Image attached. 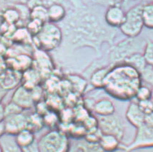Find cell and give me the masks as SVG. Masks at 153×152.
I'll return each instance as SVG.
<instances>
[{"mask_svg": "<svg viewBox=\"0 0 153 152\" xmlns=\"http://www.w3.org/2000/svg\"><path fill=\"white\" fill-rule=\"evenodd\" d=\"M141 85L140 72L130 65L120 63L112 66L105 80L104 88L116 98L127 100L135 97Z\"/></svg>", "mask_w": 153, "mask_h": 152, "instance_id": "1", "label": "cell"}, {"mask_svg": "<svg viewBox=\"0 0 153 152\" xmlns=\"http://www.w3.org/2000/svg\"><path fill=\"white\" fill-rule=\"evenodd\" d=\"M37 48L49 52L59 47L63 40V32L59 26L51 22H46L40 32L33 37Z\"/></svg>", "mask_w": 153, "mask_h": 152, "instance_id": "2", "label": "cell"}, {"mask_svg": "<svg viewBox=\"0 0 153 152\" xmlns=\"http://www.w3.org/2000/svg\"><path fill=\"white\" fill-rule=\"evenodd\" d=\"M37 141L40 152H69L70 150L68 137L61 130H50Z\"/></svg>", "mask_w": 153, "mask_h": 152, "instance_id": "3", "label": "cell"}, {"mask_svg": "<svg viewBox=\"0 0 153 152\" xmlns=\"http://www.w3.org/2000/svg\"><path fill=\"white\" fill-rule=\"evenodd\" d=\"M137 38H128L111 47L108 58L111 65L122 63L126 58L135 52H143L146 42Z\"/></svg>", "mask_w": 153, "mask_h": 152, "instance_id": "4", "label": "cell"}, {"mask_svg": "<svg viewBox=\"0 0 153 152\" xmlns=\"http://www.w3.org/2000/svg\"><path fill=\"white\" fill-rule=\"evenodd\" d=\"M142 6V4L134 6L125 13L124 21L120 30L128 38H137L141 34L144 27Z\"/></svg>", "mask_w": 153, "mask_h": 152, "instance_id": "5", "label": "cell"}, {"mask_svg": "<svg viewBox=\"0 0 153 152\" xmlns=\"http://www.w3.org/2000/svg\"><path fill=\"white\" fill-rule=\"evenodd\" d=\"M98 127L104 134H111L122 141L124 134V126L122 120L115 114L100 116L98 118Z\"/></svg>", "mask_w": 153, "mask_h": 152, "instance_id": "6", "label": "cell"}, {"mask_svg": "<svg viewBox=\"0 0 153 152\" xmlns=\"http://www.w3.org/2000/svg\"><path fill=\"white\" fill-rule=\"evenodd\" d=\"M137 129L134 140L124 148L127 152L138 148L153 147V127L143 124Z\"/></svg>", "mask_w": 153, "mask_h": 152, "instance_id": "7", "label": "cell"}, {"mask_svg": "<svg viewBox=\"0 0 153 152\" xmlns=\"http://www.w3.org/2000/svg\"><path fill=\"white\" fill-rule=\"evenodd\" d=\"M6 134L15 136L27 128V116L23 113L6 116L4 120Z\"/></svg>", "mask_w": 153, "mask_h": 152, "instance_id": "8", "label": "cell"}, {"mask_svg": "<svg viewBox=\"0 0 153 152\" xmlns=\"http://www.w3.org/2000/svg\"><path fill=\"white\" fill-rule=\"evenodd\" d=\"M12 101L20 106L23 110L30 109L35 105V101L32 95L31 91L23 86H17L12 96Z\"/></svg>", "mask_w": 153, "mask_h": 152, "instance_id": "9", "label": "cell"}, {"mask_svg": "<svg viewBox=\"0 0 153 152\" xmlns=\"http://www.w3.org/2000/svg\"><path fill=\"white\" fill-rule=\"evenodd\" d=\"M125 12L118 5H111L106 10L104 15V22L108 27L120 28L124 21Z\"/></svg>", "mask_w": 153, "mask_h": 152, "instance_id": "10", "label": "cell"}, {"mask_svg": "<svg viewBox=\"0 0 153 152\" xmlns=\"http://www.w3.org/2000/svg\"><path fill=\"white\" fill-rule=\"evenodd\" d=\"M22 72L13 70H7L0 75V88L8 91L14 88L19 86L22 81Z\"/></svg>", "mask_w": 153, "mask_h": 152, "instance_id": "11", "label": "cell"}, {"mask_svg": "<svg viewBox=\"0 0 153 152\" xmlns=\"http://www.w3.org/2000/svg\"><path fill=\"white\" fill-rule=\"evenodd\" d=\"M126 118L135 128H139L144 124L145 114L139 107L137 102H131L128 106L125 114Z\"/></svg>", "mask_w": 153, "mask_h": 152, "instance_id": "12", "label": "cell"}, {"mask_svg": "<svg viewBox=\"0 0 153 152\" xmlns=\"http://www.w3.org/2000/svg\"><path fill=\"white\" fill-rule=\"evenodd\" d=\"M92 110L99 116H111L115 114V106L110 99L101 98L94 103Z\"/></svg>", "mask_w": 153, "mask_h": 152, "instance_id": "13", "label": "cell"}, {"mask_svg": "<svg viewBox=\"0 0 153 152\" xmlns=\"http://www.w3.org/2000/svg\"><path fill=\"white\" fill-rule=\"evenodd\" d=\"M112 66H104L96 69L90 77L91 84L96 88H104V82Z\"/></svg>", "mask_w": 153, "mask_h": 152, "instance_id": "14", "label": "cell"}, {"mask_svg": "<svg viewBox=\"0 0 153 152\" xmlns=\"http://www.w3.org/2000/svg\"><path fill=\"white\" fill-rule=\"evenodd\" d=\"M41 79V75L37 70L30 68L22 72V85L29 90H32L35 86H38Z\"/></svg>", "mask_w": 153, "mask_h": 152, "instance_id": "15", "label": "cell"}, {"mask_svg": "<svg viewBox=\"0 0 153 152\" xmlns=\"http://www.w3.org/2000/svg\"><path fill=\"white\" fill-rule=\"evenodd\" d=\"M120 140L111 134H103L99 145L104 152H114L120 148Z\"/></svg>", "mask_w": 153, "mask_h": 152, "instance_id": "16", "label": "cell"}, {"mask_svg": "<svg viewBox=\"0 0 153 152\" xmlns=\"http://www.w3.org/2000/svg\"><path fill=\"white\" fill-rule=\"evenodd\" d=\"M15 140L16 144L19 148H24L33 144L36 141V139H35V133L27 128H25L16 134L15 136Z\"/></svg>", "mask_w": 153, "mask_h": 152, "instance_id": "17", "label": "cell"}, {"mask_svg": "<svg viewBox=\"0 0 153 152\" xmlns=\"http://www.w3.org/2000/svg\"><path fill=\"white\" fill-rule=\"evenodd\" d=\"M66 11L63 6L60 4H53L48 8V22L51 23H56L61 22L65 17Z\"/></svg>", "mask_w": 153, "mask_h": 152, "instance_id": "18", "label": "cell"}, {"mask_svg": "<svg viewBox=\"0 0 153 152\" xmlns=\"http://www.w3.org/2000/svg\"><path fill=\"white\" fill-rule=\"evenodd\" d=\"M32 65H33V59L26 55H22L15 58L12 62L11 70L22 73L31 68Z\"/></svg>", "mask_w": 153, "mask_h": 152, "instance_id": "19", "label": "cell"}, {"mask_svg": "<svg viewBox=\"0 0 153 152\" xmlns=\"http://www.w3.org/2000/svg\"><path fill=\"white\" fill-rule=\"evenodd\" d=\"M122 63L130 65L140 72L147 64L142 52H135L128 56Z\"/></svg>", "mask_w": 153, "mask_h": 152, "instance_id": "20", "label": "cell"}, {"mask_svg": "<svg viewBox=\"0 0 153 152\" xmlns=\"http://www.w3.org/2000/svg\"><path fill=\"white\" fill-rule=\"evenodd\" d=\"M142 16L144 27L153 30V1L142 4Z\"/></svg>", "mask_w": 153, "mask_h": 152, "instance_id": "21", "label": "cell"}, {"mask_svg": "<svg viewBox=\"0 0 153 152\" xmlns=\"http://www.w3.org/2000/svg\"><path fill=\"white\" fill-rule=\"evenodd\" d=\"M0 143L3 148V152H22V148L16 144L15 136L5 134L0 139Z\"/></svg>", "mask_w": 153, "mask_h": 152, "instance_id": "22", "label": "cell"}, {"mask_svg": "<svg viewBox=\"0 0 153 152\" xmlns=\"http://www.w3.org/2000/svg\"><path fill=\"white\" fill-rule=\"evenodd\" d=\"M44 125L43 118L39 114H33L27 116V128L33 133L38 131Z\"/></svg>", "mask_w": 153, "mask_h": 152, "instance_id": "23", "label": "cell"}, {"mask_svg": "<svg viewBox=\"0 0 153 152\" xmlns=\"http://www.w3.org/2000/svg\"><path fill=\"white\" fill-rule=\"evenodd\" d=\"M46 52H45V51L37 49L35 59H36L39 68L41 69V70L49 71V70H51L52 63H51L48 55L46 53Z\"/></svg>", "mask_w": 153, "mask_h": 152, "instance_id": "24", "label": "cell"}, {"mask_svg": "<svg viewBox=\"0 0 153 152\" xmlns=\"http://www.w3.org/2000/svg\"><path fill=\"white\" fill-rule=\"evenodd\" d=\"M30 19L40 21L44 24L48 22V8H46L43 5H39L32 9L30 10Z\"/></svg>", "mask_w": 153, "mask_h": 152, "instance_id": "25", "label": "cell"}, {"mask_svg": "<svg viewBox=\"0 0 153 152\" xmlns=\"http://www.w3.org/2000/svg\"><path fill=\"white\" fill-rule=\"evenodd\" d=\"M141 80L153 87V65L147 64L140 72Z\"/></svg>", "mask_w": 153, "mask_h": 152, "instance_id": "26", "label": "cell"}, {"mask_svg": "<svg viewBox=\"0 0 153 152\" xmlns=\"http://www.w3.org/2000/svg\"><path fill=\"white\" fill-rule=\"evenodd\" d=\"M103 134H104L99 129V127H95V128L87 130L86 135L84 137L85 140L87 142L92 143V144H99Z\"/></svg>", "mask_w": 153, "mask_h": 152, "instance_id": "27", "label": "cell"}, {"mask_svg": "<svg viewBox=\"0 0 153 152\" xmlns=\"http://www.w3.org/2000/svg\"><path fill=\"white\" fill-rule=\"evenodd\" d=\"M76 152H104L101 149L99 144H92V143L84 142L80 143L77 146Z\"/></svg>", "mask_w": 153, "mask_h": 152, "instance_id": "28", "label": "cell"}, {"mask_svg": "<svg viewBox=\"0 0 153 152\" xmlns=\"http://www.w3.org/2000/svg\"><path fill=\"white\" fill-rule=\"evenodd\" d=\"M152 97V91L149 86H141L139 87L137 91L135 94V98H137V101L140 100H149Z\"/></svg>", "mask_w": 153, "mask_h": 152, "instance_id": "29", "label": "cell"}, {"mask_svg": "<svg viewBox=\"0 0 153 152\" xmlns=\"http://www.w3.org/2000/svg\"><path fill=\"white\" fill-rule=\"evenodd\" d=\"M44 25V23L36 19H30L27 23V30L32 37H35L40 32Z\"/></svg>", "mask_w": 153, "mask_h": 152, "instance_id": "30", "label": "cell"}, {"mask_svg": "<svg viewBox=\"0 0 153 152\" xmlns=\"http://www.w3.org/2000/svg\"><path fill=\"white\" fill-rule=\"evenodd\" d=\"M3 17H4L5 22L9 24H15L20 19V16L16 8L7 10L3 14Z\"/></svg>", "mask_w": 153, "mask_h": 152, "instance_id": "31", "label": "cell"}, {"mask_svg": "<svg viewBox=\"0 0 153 152\" xmlns=\"http://www.w3.org/2000/svg\"><path fill=\"white\" fill-rule=\"evenodd\" d=\"M142 54L147 64L153 65V40L146 42Z\"/></svg>", "mask_w": 153, "mask_h": 152, "instance_id": "32", "label": "cell"}, {"mask_svg": "<svg viewBox=\"0 0 153 152\" xmlns=\"http://www.w3.org/2000/svg\"><path fill=\"white\" fill-rule=\"evenodd\" d=\"M23 109L20 106H19L15 102L10 101L7 105L4 106V112L5 116H12V115L19 114L23 113Z\"/></svg>", "mask_w": 153, "mask_h": 152, "instance_id": "33", "label": "cell"}, {"mask_svg": "<svg viewBox=\"0 0 153 152\" xmlns=\"http://www.w3.org/2000/svg\"><path fill=\"white\" fill-rule=\"evenodd\" d=\"M42 118H43L44 125H48V126L51 127V128H53V127L56 126L58 121V116L54 112H49V111H48L42 116Z\"/></svg>", "mask_w": 153, "mask_h": 152, "instance_id": "34", "label": "cell"}, {"mask_svg": "<svg viewBox=\"0 0 153 152\" xmlns=\"http://www.w3.org/2000/svg\"><path fill=\"white\" fill-rule=\"evenodd\" d=\"M137 104L141 109L142 112L145 114H149V113L152 112V103H151V99L149 100H140L137 101Z\"/></svg>", "mask_w": 153, "mask_h": 152, "instance_id": "35", "label": "cell"}, {"mask_svg": "<svg viewBox=\"0 0 153 152\" xmlns=\"http://www.w3.org/2000/svg\"><path fill=\"white\" fill-rule=\"evenodd\" d=\"M22 152H40L38 148V146H37V140L32 144L30 146H27V147L22 148Z\"/></svg>", "mask_w": 153, "mask_h": 152, "instance_id": "36", "label": "cell"}, {"mask_svg": "<svg viewBox=\"0 0 153 152\" xmlns=\"http://www.w3.org/2000/svg\"><path fill=\"white\" fill-rule=\"evenodd\" d=\"M144 124L148 125V126L153 127V112H150L149 114H145Z\"/></svg>", "mask_w": 153, "mask_h": 152, "instance_id": "37", "label": "cell"}, {"mask_svg": "<svg viewBox=\"0 0 153 152\" xmlns=\"http://www.w3.org/2000/svg\"><path fill=\"white\" fill-rule=\"evenodd\" d=\"M6 117L4 112V106L2 103H0V123L4 121V118Z\"/></svg>", "mask_w": 153, "mask_h": 152, "instance_id": "38", "label": "cell"}, {"mask_svg": "<svg viewBox=\"0 0 153 152\" xmlns=\"http://www.w3.org/2000/svg\"><path fill=\"white\" fill-rule=\"evenodd\" d=\"M6 134V131H5V127L4 122H1L0 123V139L3 137V136Z\"/></svg>", "mask_w": 153, "mask_h": 152, "instance_id": "39", "label": "cell"}, {"mask_svg": "<svg viewBox=\"0 0 153 152\" xmlns=\"http://www.w3.org/2000/svg\"><path fill=\"white\" fill-rule=\"evenodd\" d=\"M7 91H4V90L1 89V88H0V103H1L2 100L4 99L5 95H6V94H7Z\"/></svg>", "mask_w": 153, "mask_h": 152, "instance_id": "40", "label": "cell"}, {"mask_svg": "<svg viewBox=\"0 0 153 152\" xmlns=\"http://www.w3.org/2000/svg\"><path fill=\"white\" fill-rule=\"evenodd\" d=\"M0 152H3V148H2V146H1V143H0Z\"/></svg>", "mask_w": 153, "mask_h": 152, "instance_id": "41", "label": "cell"}, {"mask_svg": "<svg viewBox=\"0 0 153 152\" xmlns=\"http://www.w3.org/2000/svg\"><path fill=\"white\" fill-rule=\"evenodd\" d=\"M151 103H152V112H153V97L151 98Z\"/></svg>", "mask_w": 153, "mask_h": 152, "instance_id": "42", "label": "cell"}, {"mask_svg": "<svg viewBox=\"0 0 153 152\" xmlns=\"http://www.w3.org/2000/svg\"><path fill=\"white\" fill-rule=\"evenodd\" d=\"M152 1H153V0H152Z\"/></svg>", "mask_w": 153, "mask_h": 152, "instance_id": "43", "label": "cell"}]
</instances>
